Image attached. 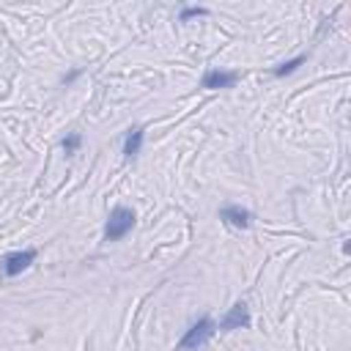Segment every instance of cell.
<instances>
[{
  "instance_id": "3",
  "label": "cell",
  "mask_w": 351,
  "mask_h": 351,
  "mask_svg": "<svg viewBox=\"0 0 351 351\" xmlns=\"http://www.w3.org/2000/svg\"><path fill=\"white\" fill-rule=\"evenodd\" d=\"M247 326H250V307H247L244 302H236V304L219 318V324H217V329H222V332L247 329Z\"/></svg>"
},
{
  "instance_id": "4",
  "label": "cell",
  "mask_w": 351,
  "mask_h": 351,
  "mask_svg": "<svg viewBox=\"0 0 351 351\" xmlns=\"http://www.w3.org/2000/svg\"><path fill=\"white\" fill-rule=\"evenodd\" d=\"M33 261H36V250L8 252V255L3 258V274H5V277H16V274H22Z\"/></svg>"
},
{
  "instance_id": "1",
  "label": "cell",
  "mask_w": 351,
  "mask_h": 351,
  "mask_svg": "<svg viewBox=\"0 0 351 351\" xmlns=\"http://www.w3.org/2000/svg\"><path fill=\"white\" fill-rule=\"evenodd\" d=\"M214 332H217V321L211 315H203L184 332V337L178 340V351H197L200 346H206L214 337Z\"/></svg>"
},
{
  "instance_id": "6",
  "label": "cell",
  "mask_w": 351,
  "mask_h": 351,
  "mask_svg": "<svg viewBox=\"0 0 351 351\" xmlns=\"http://www.w3.org/2000/svg\"><path fill=\"white\" fill-rule=\"evenodd\" d=\"M219 219H222V222H228V225H233V228H250L252 214H250L247 208H241V206L230 203V206H222V208H219Z\"/></svg>"
},
{
  "instance_id": "10",
  "label": "cell",
  "mask_w": 351,
  "mask_h": 351,
  "mask_svg": "<svg viewBox=\"0 0 351 351\" xmlns=\"http://www.w3.org/2000/svg\"><path fill=\"white\" fill-rule=\"evenodd\" d=\"M80 143H82V137L74 132V134H69V137L63 140V151H66V154H74V151L80 148Z\"/></svg>"
},
{
  "instance_id": "9",
  "label": "cell",
  "mask_w": 351,
  "mask_h": 351,
  "mask_svg": "<svg viewBox=\"0 0 351 351\" xmlns=\"http://www.w3.org/2000/svg\"><path fill=\"white\" fill-rule=\"evenodd\" d=\"M208 14V8H200V5H195V8H181V22H186V19H192V16H206Z\"/></svg>"
},
{
  "instance_id": "2",
  "label": "cell",
  "mask_w": 351,
  "mask_h": 351,
  "mask_svg": "<svg viewBox=\"0 0 351 351\" xmlns=\"http://www.w3.org/2000/svg\"><path fill=\"white\" fill-rule=\"evenodd\" d=\"M134 228V211L126 208V206H115L107 217V225H104V239L107 241H118L123 239L129 230Z\"/></svg>"
},
{
  "instance_id": "8",
  "label": "cell",
  "mask_w": 351,
  "mask_h": 351,
  "mask_svg": "<svg viewBox=\"0 0 351 351\" xmlns=\"http://www.w3.org/2000/svg\"><path fill=\"white\" fill-rule=\"evenodd\" d=\"M302 63H304V55H299V58H293V60H285V63H280V66L274 69V74H277V77H285V74L296 71Z\"/></svg>"
},
{
  "instance_id": "5",
  "label": "cell",
  "mask_w": 351,
  "mask_h": 351,
  "mask_svg": "<svg viewBox=\"0 0 351 351\" xmlns=\"http://www.w3.org/2000/svg\"><path fill=\"white\" fill-rule=\"evenodd\" d=\"M239 80V74L236 71H222V69H208L206 74H203V80H200V85L203 88H208V90H217V88H230L233 82Z\"/></svg>"
},
{
  "instance_id": "7",
  "label": "cell",
  "mask_w": 351,
  "mask_h": 351,
  "mask_svg": "<svg viewBox=\"0 0 351 351\" xmlns=\"http://www.w3.org/2000/svg\"><path fill=\"white\" fill-rule=\"evenodd\" d=\"M140 148H143V126H134V129H129V134H126L123 154L132 159V156H137V154H140Z\"/></svg>"
}]
</instances>
